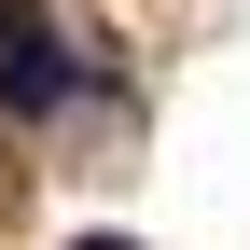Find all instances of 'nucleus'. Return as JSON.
<instances>
[{"instance_id": "f257e3e1", "label": "nucleus", "mask_w": 250, "mask_h": 250, "mask_svg": "<svg viewBox=\"0 0 250 250\" xmlns=\"http://www.w3.org/2000/svg\"><path fill=\"white\" fill-rule=\"evenodd\" d=\"M70 83H83V70L42 42V28H14V42H0V111H56Z\"/></svg>"}, {"instance_id": "f03ea898", "label": "nucleus", "mask_w": 250, "mask_h": 250, "mask_svg": "<svg viewBox=\"0 0 250 250\" xmlns=\"http://www.w3.org/2000/svg\"><path fill=\"white\" fill-rule=\"evenodd\" d=\"M14 28H28V14H14V0H0V42H14Z\"/></svg>"}, {"instance_id": "7ed1b4c3", "label": "nucleus", "mask_w": 250, "mask_h": 250, "mask_svg": "<svg viewBox=\"0 0 250 250\" xmlns=\"http://www.w3.org/2000/svg\"><path fill=\"white\" fill-rule=\"evenodd\" d=\"M70 250H125V236H70Z\"/></svg>"}]
</instances>
